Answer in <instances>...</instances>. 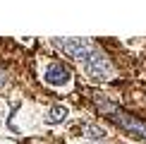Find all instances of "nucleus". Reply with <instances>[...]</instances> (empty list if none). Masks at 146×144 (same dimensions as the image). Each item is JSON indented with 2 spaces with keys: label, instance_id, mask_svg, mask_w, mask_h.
<instances>
[{
  "label": "nucleus",
  "instance_id": "nucleus-1",
  "mask_svg": "<svg viewBox=\"0 0 146 144\" xmlns=\"http://www.w3.org/2000/svg\"><path fill=\"white\" fill-rule=\"evenodd\" d=\"M94 103H96V108H98L101 115L106 118V120H110L113 125H117L125 135L146 142V120H141L139 115L129 113L127 108L113 103V101H108L106 96H98V94H94Z\"/></svg>",
  "mask_w": 146,
  "mask_h": 144
},
{
  "label": "nucleus",
  "instance_id": "nucleus-2",
  "mask_svg": "<svg viewBox=\"0 0 146 144\" xmlns=\"http://www.w3.org/2000/svg\"><path fill=\"white\" fill-rule=\"evenodd\" d=\"M84 70H86V75L91 77V79H98V82H106L113 77V65L110 60L106 58V53L101 51L98 46L91 51V55L84 60Z\"/></svg>",
  "mask_w": 146,
  "mask_h": 144
},
{
  "label": "nucleus",
  "instance_id": "nucleus-3",
  "mask_svg": "<svg viewBox=\"0 0 146 144\" xmlns=\"http://www.w3.org/2000/svg\"><path fill=\"white\" fill-rule=\"evenodd\" d=\"M53 43H55L62 53H67L70 58L82 60V63L91 55V51L96 48V43L89 41V39H53Z\"/></svg>",
  "mask_w": 146,
  "mask_h": 144
},
{
  "label": "nucleus",
  "instance_id": "nucleus-4",
  "mask_svg": "<svg viewBox=\"0 0 146 144\" xmlns=\"http://www.w3.org/2000/svg\"><path fill=\"white\" fill-rule=\"evenodd\" d=\"M70 67L67 65H62L60 60H55V63H50L43 72V82L50 84V87H65V84L70 82Z\"/></svg>",
  "mask_w": 146,
  "mask_h": 144
},
{
  "label": "nucleus",
  "instance_id": "nucleus-5",
  "mask_svg": "<svg viewBox=\"0 0 146 144\" xmlns=\"http://www.w3.org/2000/svg\"><path fill=\"white\" fill-rule=\"evenodd\" d=\"M70 115V111H67V106H53L50 111H48V115H46V123L48 125H55V123H62L65 118Z\"/></svg>",
  "mask_w": 146,
  "mask_h": 144
},
{
  "label": "nucleus",
  "instance_id": "nucleus-6",
  "mask_svg": "<svg viewBox=\"0 0 146 144\" xmlns=\"http://www.w3.org/2000/svg\"><path fill=\"white\" fill-rule=\"evenodd\" d=\"M79 127H82V132H86V137H91V139H106L108 137V132L94 123H82Z\"/></svg>",
  "mask_w": 146,
  "mask_h": 144
},
{
  "label": "nucleus",
  "instance_id": "nucleus-7",
  "mask_svg": "<svg viewBox=\"0 0 146 144\" xmlns=\"http://www.w3.org/2000/svg\"><path fill=\"white\" fill-rule=\"evenodd\" d=\"M5 84H7V75H3V72H0V87H5Z\"/></svg>",
  "mask_w": 146,
  "mask_h": 144
}]
</instances>
